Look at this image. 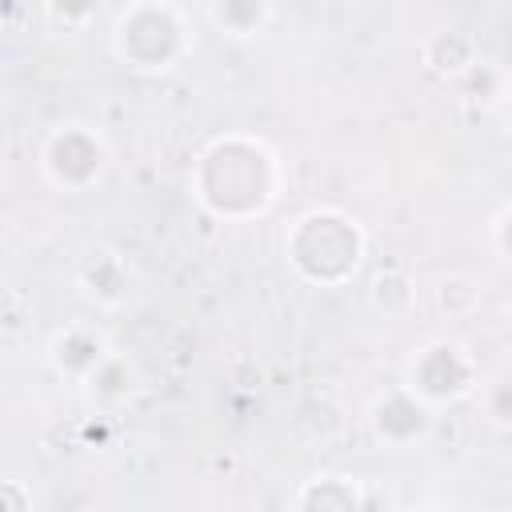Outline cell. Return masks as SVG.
Returning <instances> with one entry per match:
<instances>
[{"mask_svg": "<svg viewBox=\"0 0 512 512\" xmlns=\"http://www.w3.org/2000/svg\"><path fill=\"white\" fill-rule=\"evenodd\" d=\"M76 280H80L84 296H92L104 308H116L128 296V284H132L124 256L116 248H104V244H96V248L84 252V260L76 268Z\"/></svg>", "mask_w": 512, "mask_h": 512, "instance_id": "cell-7", "label": "cell"}, {"mask_svg": "<svg viewBox=\"0 0 512 512\" xmlns=\"http://www.w3.org/2000/svg\"><path fill=\"white\" fill-rule=\"evenodd\" d=\"M4 508H8V512H28V508H32V504L20 496L16 480H4Z\"/></svg>", "mask_w": 512, "mask_h": 512, "instance_id": "cell-18", "label": "cell"}, {"mask_svg": "<svg viewBox=\"0 0 512 512\" xmlns=\"http://www.w3.org/2000/svg\"><path fill=\"white\" fill-rule=\"evenodd\" d=\"M408 388L424 400V404H444V400H460L476 388V364L460 344L448 340H432L428 348H420L408 364Z\"/></svg>", "mask_w": 512, "mask_h": 512, "instance_id": "cell-5", "label": "cell"}, {"mask_svg": "<svg viewBox=\"0 0 512 512\" xmlns=\"http://www.w3.org/2000/svg\"><path fill=\"white\" fill-rule=\"evenodd\" d=\"M372 304L384 312V316H404L412 304H416V288L408 280L404 268H384L376 272L372 280Z\"/></svg>", "mask_w": 512, "mask_h": 512, "instance_id": "cell-12", "label": "cell"}, {"mask_svg": "<svg viewBox=\"0 0 512 512\" xmlns=\"http://www.w3.org/2000/svg\"><path fill=\"white\" fill-rule=\"evenodd\" d=\"M484 408L496 424H512V376H500L484 392Z\"/></svg>", "mask_w": 512, "mask_h": 512, "instance_id": "cell-16", "label": "cell"}, {"mask_svg": "<svg viewBox=\"0 0 512 512\" xmlns=\"http://www.w3.org/2000/svg\"><path fill=\"white\" fill-rule=\"evenodd\" d=\"M48 360H52V368H56L60 376L84 384V380L108 360V344H104V336H100L96 328L72 324V328H64V332L48 344Z\"/></svg>", "mask_w": 512, "mask_h": 512, "instance_id": "cell-8", "label": "cell"}, {"mask_svg": "<svg viewBox=\"0 0 512 512\" xmlns=\"http://www.w3.org/2000/svg\"><path fill=\"white\" fill-rule=\"evenodd\" d=\"M112 52L132 72H168L188 52V28L164 0H140L112 24Z\"/></svg>", "mask_w": 512, "mask_h": 512, "instance_id": "cell-3", "label": "cell"}, {"mask_svg": "<svg viewBox=\"0 0 512 512\" xmlns=\"http://www.w3.org/2000/svg\"><path fill=\"white\" fill-rule=\"evenodd\" d=\"M276 188H280V164L252 136L212 140L192 168L196 200L220 220L260 216L276 200Z\"/></svg>", "mask_w": 512, "mask_h": 512, "instance_id": "cell-1", "label": "cell"}, {"mask_svg": "<svg viewBox=\"0 0 512 512\" xmlns=\"http://www.w3.org/2000/svg\"><path fill=\"white\" fill-rule=\"evenodd\" d=\"M500 108H504V124H508V132H512V88L500 96Z\"/></svg>", "mask_w": 512, "mask_h": 512, "instance_id": "cell-19", "label": "cell"}, {"mask_svg": "<svg viewBox=\"0 0 512 512\" xmlns=\"http://www.w3.org/2000/svg\"><path fill=\"white\" fill-rule=\"evenodd\" d=\"M508 332H512V308H508Z\"/></svg>", "mask_w": 512, "mask_h": 512, "instance_id": "cell-20", "label": "cell"}, {"mask_svg": "<svg viewBox=\"0 0 512 512\" xmlns=\"http://www.w3.org/2000/svg\"><path fill=\"white\" fill-rule=\"evenodd\" d=\"M100 0H48V16L60 28H84L96 16Z\"/></svg>", "mask_w": 512, "mask_h": 512, "instance_id": "cell-15", "label": "cell"}, {"mask_svg": "<svg viewBox=\"0 0 512 512\" xmlns=\"http://www.w3.org/2000/svg\"><path fill=\"white\" fill-rule=\"evenodd\" d=\"M428 408H432V404H424V400L404 384L400 392H388L384 400L372 404V416H368L372 436H376L380 444H388V448H412V444L428 432V424H432Z\"/></svg>", "mask_w": 512, "mask_h": 512, "instance_id": "cell-6", "label": "cell"}, {"mask_svg": "<svg viewBox=\"0 0 512 512\" xmlns=\"http://www.w3.org/2000/svg\"><path fill=\"white\" fill-rule=\"evenodd\" d=\"M492 240H496L500 256H504V260H512V204L496 216V224H492Z\"/></svg>", "mask_w": 512, "mask_h": 512, "instance_id": "cell-17", "label": "cell"}, {"mask_svg": "<svg viewBox=\"0 0 512 512\" xmlns=\"http://www.w3.org/2000/svg\"><path fill=\"white\" fill-rule=\"evenodd\" d=\"M292 504L304 512H352V508H364V496L344 476H316L292 496Z\"/></svg>", "mask_w": 512, "mask_h": 512, "instance_id": "cell-10", "label": "cell"}, {"mask_svg": "<svg viewBox=\"0 0 512 512\" xmlns=\"http://www.w3.org/2000/svg\"><path fill=\"white\" fill-rule=\"evenodd\" d=\"M424 64H428V72H436V76H444V80H460V76L472 72V64H476V44H472L468 32L444 28V32H436V36L424 44Z\"/></svg>", "mask_w": 512, "mask_h": 512, "instance_id": "cell-9", "label": "cell"}, {"mask_svg": "<svg viewBox=\"0 0 512 512\" xmlns=\"http://www.w3.org/2000/svg\"><path fill=\"white\" fill-rule=\"evenodd\" d=\"M284 252L292 260V268L312 280V284H344L356 276L360 260H364V236L356 228V220H348L336 208H316L304 212L288 240Z\"/></svg>", "mask_w": 512, "mask_h": 512, "instance_id": "cell-2", "label": "cell"}, {"mask_svg": "<svg viewBox=\"0 0 512 512\" xmlns=\"http://www.w3.org/2000/svg\"><path fill=\"white\" fill-rule=\"evenodd\" d=\"M84 388H88V396H92V400H100V404H108V400H124V396L132 392L128 360L108 352V360H104V364L84 380Z\"/></svg>", "mask_w": 512, "mask_h": 512, "instance_id": "cell-13", "label": "cell"}, {"mask_svg": "<svg viewBox=\"0 0 512 512\" xmlns=\"http://www.w3.org/2000/svg\"><path fill=\"white\" fill-rule=\"evenodd\" d=\"M480 304V284L468 276H444L436 284V308L444 316H472Z\"/></svg>", "mask_w": 512, "mask_h": 512, "instance_id": "cell-14", "label": "cell"}, {"mask_svg": "<svg viewBox=\"0 0 512 512\" xmlns=\"http://www.w3.org/2000/svg\"><path fill=\"white\" fill-rule=\"evenodd\" d=\"M208 16L224 36L248 40L268 24L272 4L268 0H208Z\"/></svg>", "mask_w": 512, "mask_h": 512, "instance_id": "cell-11", "label": "cell"}, {"mask_svg": "<svg viewBox=\"0 0 512 512\" xmlns=\"http://www.w3.org/2000/svg\"><path fill=\"white\" fill-rule=\"evenodd\" d=\"M44 176L64 192H84L100 180L104 140L88 124H60L44 144Z\"/></svg>", "mask_w": 512, "mask_h": 512, "instance_id": "cell-4", "label": "cell"}]
</instances>
